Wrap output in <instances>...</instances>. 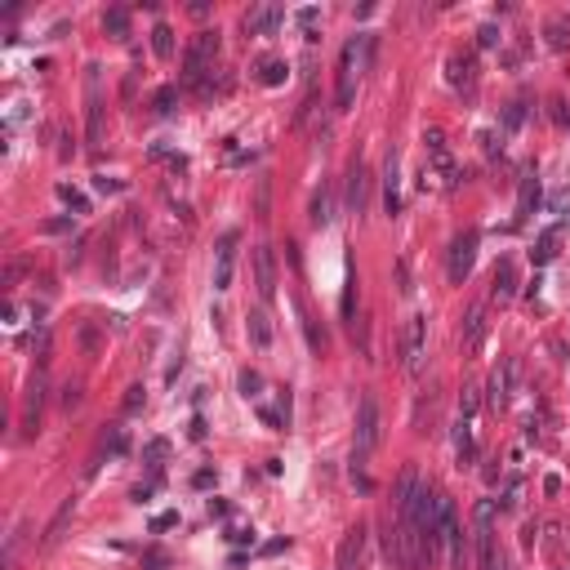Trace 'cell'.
Instances as JSON below:
<instances>
[{"mask_svg":"<svg viewBox=\"0 0 570 570\" xmlns=\"http://www.w3.org/2000/svg\"><path fill=\"white\" fill-rule=\"evenodd\" d=\"M379 436H383L379 397L366 392V397H361V406H357V450H352V464H357V468H361V459H366L374 446H379Z\"/></svg>","mask_w":570,"mask_h":570,"instance_id":"6da1fadb","label":"cell"},{"mask_svg":"<svg viewBox=\"0 0 570 570\" xmlns=\"http://www.w3.org/2000/svg\"><path fill=\"white\" fill-rule=\"evenodd\" d=\"M99 63L85 67V138H90V148L103 138V80H99Z\"/></svg>","mask_w":570,"mask_h":570,"instance_id":"7a4b0ae2","label":"cell"},{"mask_svg":"<svg viewBox=\"0 0 570 570\" xmlns=\"http://www.w3.org/2000/svg\"><path fill=\"white\" fill-rule=\"evenodd\" d=\"M477 245H481V232H472V227L450 241V263H446V268H450V281H455V285L468 281L472 263H477Z\"/></svg>","mask_w":570,"mask_h":570,"instance_id":"3957f363","label":"cell"},{"mask_svg":"<svg viewBox=\"0 0 570 570\" xmlns=\"http://www.w3.org/2000/svg\"><path fill=\"white\" fill-rule=\"evenodd\" d=\"M423 352H428V312H415V317L406 321L401 366H406V370H419V366H423Z\"/></svg>","mask_w":570,"mask_h":570,"instance_id":"277c9868","label":"cell"},{"mask_svg":"<svg viewBox=\"0 0 570 570\" xmlns=\"http://www.w3.org/2000/svg\"><path fill=\"white\" fill-rule=\"evenodd\" d=\"M517 379H521V361H517V357H508L504 366L490 374V387H486V401H490V410H504L508 401H513V387H517Z\"/></svg>","mask_w":570,"mask_h":570,"instance_id":"5b68a950","label":"cell"},{"mask_svg":"<svg viewBox=\"0 0 570 570\" xmlns=\"http://www.w3.org/2000/svg\"><path fill=\"white\" fill-rule=\"evenodd\" d=\"M236 245H241V236H236V232H223V236H218V250H214V290H232Z\"/></svg>","mask_w":570,"mask_h":570,"instance_id":"8992f818","label":"cell"},{"mask_svg":"<svg viewBox=\"0 0 570 570\" xmlns=\"http://www.w3.org/2000/svg\"><path fill=\"white\" fill-rule=\"evenodd\" d=\"M254 290H259L263 303L276 294V254H272V245L254 250Z\"/></svg>","mask_w":570,"mask_h":570,"instance_id":"52a82bcc","label":"cell"},{"mask_svg":"<svg viewBox=\"0 0 570 570\" xmlns=\"http://www.w3.org/2000/svg\"><path fill=\"white\" fill-rule=\"evenodd\" d=\"M366 197H370V169L357 156V161L348 165V210L361 214V210H366Z\"/></svg>","mask_w":570,"mask_h":570,"instance_id":"ba28073f","label":"cell"},{"mask_svg":"<svg viewBox=\"0 0 570 570\" xmlns=\"http://www.w3.org/2000/svg\"><path fill=\"white\" fill-rule=\"evenodd\" d=\"M281 22H285V9L259 5V9H250V14H245V31H250V36H272Z\"/></svg>","mask_w":570,"mask_h":570,"instance_id":"9c48e42d","label":"cell"},{"mask_svg":"<svg viewBox=\"0 0 570 570\" xmlns=\"http://www.w3.org/2000/svg\"><path fill=\"white\" fill-rule=\"evenodd\" d=\"M361 553H366V526H352V530L343 535V543H339V562H334V570H357Z\"/></svg>","mask_w":570,"mask_h":570,"instance_id":"30bf717a","label":"cell"},{"mask_svg":"<svg viewBox=\"0 0 570 570\" xmlns=\"http://www.w3.org/2000/svg\"><path fill=\"white\" fill-rule=\"evenodd\" d=\"M397 169H401V156H397V148L387 152V161H383V210L387 214H401V192H397Z\"/></svg>","mask_w":570,"mask_h":570,"instance_id":"8fae6325","label":"cell"},{"mask_svg":"<svg viewBox=\"0 0 570 570\" xmlns=\"http://www.w3.org/2000/svg\"><path fill=\"white\" fill-rule=\"evenodd\" d=\"M490 294L499 299V303H508L517 294V263L513 259H499L494 263V285H490Z\"/></svg>","mask_w":570,"mask_h":570,"instance_id":"7c38bea8","label":"cell"},{"mask_svg":"<svg viewBox=\"0 0 570 570\" xmlns=\"http://www.w3.org/2000/svg\"><path fill=\"white\" fill-rule=\"evenodd\" d=\"M308 218H312V227H325L334 218V183H321L317 192H312V210H308Z\"/></svg>","mask_w":570,"mask_h":570,"instance_id":"4fadbf2b","label":"cell"},{"mask_svg":"<svg viewBox=\"0 0 570 570\" xmlns=\"http://www.w3.org/2000/svg\"><path fill=\"white\" fill-rule=\"evenodd\" d=\"M245 334H250V343L254 348H272V321H268V312H250L245 317Z\"/></svg>","mask_w":570,"mask_h":570,"instance_id":"5bb4252c","label":"cell"},{"mask_svg":"<svg viewBox=\"0 0 570 570\" xmlns=\"http://www.w3.org/2000/svg\"><path fill=\"white\" fill-rule=\"evenodd\" d=\"M535 201H539V178H535V169H526L521 174V197H517V218H526L535 210Z\"/></svg>","mask_w":570,"mask_h":570,"instance_id":"9a60e30c","label":"cell"},{"mask_svg":"<svg viewBox=\"0 0 570 570\" xmlns=\"http://www.w3.org/2000/svg\"><path fill=\"white\" fill-rule=\"evenodd\" d=\"M481 334H486V308H472L464 317V348H481Z\"/></svg>","mask_w":570,"mask_h":570,"instance_id":"2e32d148","label":"cell"},{"mask_svg":"<svg viewBox=\"0 0 570 570\" xmlns=\"http://www.w3.org/2000/svg\"><path fill=\"white\" fill-rule=\"evenodd\" d=\"M446 67H450V85H455V90H472V80H477V76H472V58L468 54H455Z\"/></svg>","mask_w":570,"mask_h":570,"instance_id":"e0dca14e","label":"cell"},{"mask_svg":"<svg viewBox=\"0 0 570 570\" xmlns=\"http://www.w3.org/2000/svg\"><path fill=\"white\" fill-rule=\"evenodd\" d=\"M41 406H45V379L36 374V379L27 383V397H22V415H27V423L41 419Z\"/></svg>","mask_w":570,"mask_h":570,"instance_id":"ac0fdd59","label":"cell"},{"mask_svg":"<svg viewBox=\"0 0 570 570\" xmlns=\"http://www.w3.org/2000/svg\"><path fill=\"white\" fill-rule=\"evenodd\" d=\"M152 54L156 58H174V27H169V22H156L152 27Z\"/></svg>","mask_w":570,"mask_h":570,"instance_id":"d6986e66","label":"cell"},{"mask_svg":"<svg viewBox=\"0 0 570 570\" xmlns=\"http://www.w3.org/2000/svg\"><path fill=\"white\" fill-rule=\"evenodd\" d=\"M455 455H459V464H472V459H477V446H472L468 419H459V423H455Z\"/></svg>","mask_w":570,"mask_h":570,"instance_id":"ffe728a7","label":"cell"},{"mask_svg":"<svg viewBox=\"0 0 570 570\" xmlns=\"http://www.w3.org/2000/svg\"><path fill=\"white\" fill-rule=\"evenodd\" d=\"M254 214L259 218L272 214V178L268 174H259V183H254Z\"/></svg>","mask_w":570,"mask_h":570,"instance_id":"44dd1931","label":"cell"},{"mask_svg":"<svg viewBox=\"0 0 570 570\" xmlns=\"http://www.w3.org/2000/svg\"><path fill=\"white\" fill-rule=\"evenodd\" d=\"M285 76H290V67L281 63V58H263L259 63V80L263 85H285Z\"/></svg>","mask_w":570,"mask_h":570,"instance_id":"7402d4cb","label":"cell"},{"mask_svg":"<svg viewBox=\"0 0 570 570\" xmlns=\"http://www.w3.org/2000/svg\"><path fill=\"white\" fill-rule=\"evenodd\" d=\"M548 45L553 50H566L570 45V18H553L548 22Z\"/></svg>","mask_w":570,"mask_h":570,"instance_id":"603a6c76","label":"cell"},{"mask_svg":"<svg viewBox=\"0 0 570 570\" xmlns=\"http://www.w3.org/2000/svg\"><path fill=\"white\" fill-rule=\"evenodd\" d=\"M103 27L112 31V36H125V31H129V14H125V9H107V14H103Z\"/></svg>","mask_w":570,"mask_h":570,"instance_id":"cb8c5ba5","label":"cell"},{"mask_svg":"<svg viewBox=\"0 0 570 570\" xmlns=\"http://www.w3.org/2000/svg\"><path fill=\"white\" fill-rule=\"evenodd\" d=\"M553 254H557V227H553V232H543V236H539V245H535V263H548Z\"/></svg>","mask_w":570,"mask_h":570,"instance_id":"d4e9b609","label":"cell"},{"mask_svg":"<svg viewBox=\"0 0 570 570\" xmlns=\"http://www.w3.org/2000/svg\"><path fill=\"white\" fill-rule=\"evenodd\" d=\"M58 201H63V205H71V210H90V205H85V197H80V192L76 187H71V183H58Z\"/></svg>","mask_w":570,"mask_h":570,"instance_id":"484cf974","label":"cell"},{"mask_svg":"<svg viewBox=\"0 0 570 570\" xmlns=\"http://www.w3.org/2000/svg\"><path fill=\"white\" fill-rule=\"evenodd\" d=\"M477 406H481L477 387H464V397H459V419H472V415H477Z\"/></svg>","mask_w":570,"mask_h":570,"instance_id":"4316f807","label":"cell"},{"mask_svg":"<svg viewBox=\"0 0 570 570\" xmlns=\"http://www.w3.org/2000/svg\"><path fill=\"white\" fill-rule=\"evenodd\" d=\"M143 401H148V392H143V387L134 383V387L125 392V401H120V410H125V415H138V410H143Z\"/></svg>","mask_w":570,"mask_h":570,"instance_id":"83f0119b","label":"cell"},{"mask_svg":"<svg viewBox=\"0 0 570 570\" xmlns=\"http://www.w3.org/2000/svg\"><path fill=\"white\" fill-rule=\"evenodd\" d=\"M521 120H526V103H513L504 112V134H513V129H521Z\"/></svg>","mask_w":570,"mask_h":570,"instance_id":"f1b7e54d","label":"cell"},{"mask_svg":"<svg viewBox=\"0 0 570 570\" xmlns=\"http://www.w3.org/2000/svg\"><path fill=\"white\" fill-rule=\"evenodd\" d=\"M165 455H169V441H165V436H156V441L143 446V459H148V464H161Z\"/></svg>","mask_w":570,"mask_h":570,"instance_id":"f546056e","label":"cell"},{"mask_svg":"<svg viewBox=\"0 0 570 570\" xmlns=\"http://www.w3.org/2000/svg\"><path fill=\"white\" fill-rule=\"evenodd\" d=\"M67 517H71V499L58 508V517L50 521V530H45V543H54V539H58V530H63V521H67Z\"/></svg>","mask_w":570,"mask_h":570,"instance_id":"4dcf8cb0","label":"cell"},{"mask_svg":"<svg viewBox=\"0 0 570 570\" xmlns=\"http://www.w3.org/2000/svg\"><path fill=\"white\" fill-rule=\"evenodd\" d=\"M174 103H178V90H174V85H165V90L161 94H156V112H174Z\"/></svg>","mask_w":570,"mask_h":570,"instance_id":"1f68e13d","label":"cell"},{"mask_svg":"<svg viewBox=\"0 0 570 570\" xmlns=\"http://www.w3.org/2000/svg\"><path fill=\"white\" fill-rule=\"evenodd\" d=\"M107 450H112V455H125V450H129V436H125V428H112V436H107Z\"/></svg>","mask_w":570,"mask_h":570,"instance_id":"d6a6232c","label":"cell"},{"mask_svg":"<svg viewBox=\"0 0 570 570\" xmlns=\"http://www.w3.org/2000/svg\"><path fill=\"white\" fill-rule=\"evenodd\" d=\"M477 45H481V50H494V45H499V27H494V22H486V27L477 31Z\"/></svg>","mask_w":570,"mask_h":570,"instance_id":"836d02e7","label":"cell"},{"mask_svg":"<svg viewBox=\"0 0 570 570\" xmlns=\"http://www.w3.org/2000/svg\"><path fill=\"white\" fill-rule=\"evenodd\" d=\"M423 148H428V156L432 152H446V134H441V129H423Z\"/></svg>","mask_w":570,"mask_h":570,"instance_id":"e575fe53","label":"cell"},{"mask_svg":"<svg viewBox=\"0 0 570 570\" xmlns=\"http://www.w3.org/2000/svg\"><path fill=\"white\" fill-rule=\"evenodd\" d=\"M259 387H263L259 370H245V374H241V392H245V397H259Z\"/></svg>","mask_w":570,"mask_h":570,"instance_id":"d590c367","label":"cell"},{"mask_svg":"<svg viewBox=\"0 0 570 570\" xmlns=\"http://www.w3.org/2000/svg\"><path fill=\"white\" fill-rule=\"evenodd\" d=\"M125 183H120V178H107V174H94V192H107V197H112V192H120Z\"/></svg>","mask_w":570,"mask_h":570,"instance_id":"8d00e7d4","label":"cell"},{"mask_svg":"<svg viewBox=\"0 0 570 570\" xmlns=\"http://www.w3.org/2000/svg\"><path fill=\"white\" fill-rule=\"evenodd\" d=\"M481 148H486V156H494V152L504 148V129H499V134H494V129H486V134H481Z\"/></svg>","mask_w":570,"mask_h":570,"instance_id":"74e56055","label":"cell"},{"mask_svg":"<svg viewBox=\"0 0 570 570\" xmlns=\"http://www.w3.org/2000/svg\"><path fill=\"white\" fill-rule=\"evenodd\" d=\"M294 18H299V27H308V31H312V27H317V18H321V9H317V5H308V9H299Z\"/></svg>","mask_w":570,"mask_h":570,"instance_id":"f35d334b","label":"cell"},{"mask_svg":"<svg viewBox=\"0 0 570 570\" xmlns=\"http://www.w3.org/2000/svg\"><path fill=\"white\" fill-rule=\"evenodd\" d=\"M490 521H494V504L481 499V504H477V526H490Z\"/></svg>","mask_w":570,"mask_h":570,"instance_id":"ab89813d","label":"cell"},{"mask_svg":"<svg viewBox=\"0 0 570 570\" xmlns=\"http://www.w3.org/2000/svg\"><path fill=\"white\" fill-rule=\"evenodd\" d=\"M397 276H401V294H410V290H415V285H410V263H406V259L397 263Z\"/></svg>","mask_w":570,"mask_h":570,"instance_id":"60d3db41","label":"cell"},{"mask_svg":"<svg viewBox=\"0 0 570 570\" xmlns=\"http://www.w3.org/2000/svg\"><path fill=\"white\" fill-rule=\"evenodd\" d=\"M535 530H539L535 521H526V526H521V543H526V548H535Z\"/></svg>","mask_w":570,"mask_h":570,"instance_id":"b9f144b4","label":"cell"},{"mask_svg":"<svg viewBox=\"0 0 570 570\" xmlns=\"http://www.w3.org/2000/svg\"><path fill=\"white\" fill-rule=\"evenodd\" d=\"M174 521H178L174 513H161V517H156V521H152V530H169V526H174Z\"/></svg>","mask_w":570,"mask_h":570,"instance_id":"7bdbcfd3","label":"cell"},{"mask_svg":"<svg viewBox=\"0 0 570 570\" xmlns=\"http://www.w3.org/2000/svg\"><path fill=\"white\" fill-rule=\"evenodd\" d=\"M227 539L232 543H254V530H227Z\"/></svg>","mask_w":570,"mask_h":570,"instance_id":"ee69618b","label":"cell"},{"mask_svg":"<svg viewBox=\"0 0 570 570\" xmlns=\"http://www.w3.org/2000/svg\"><path fill=\"white\" fill-rule=\"evenodd\" d=\"M210 481H214V472H210V468H201L197 477H192V486H201V490H205V486H210Z\"/></svg>","mask_w":570,"mask_h":570,"instance_id":"f6af8a7d","label":"cell"},{"mask_svg":"<svg viewBox=\"0 0 570 570\" xmlns=\"http://www.w3.org/2000/svg\"><path fill=\"white\" fill-rule=\"evenodd\" d=\"M276 553H285V539H272V543H263V557H276Z\"/></svg>","mask_w":570,"mask_h":570,"instance_id":"bcb514c9","label":"cell"},{"mask_svg":"<svg viewBox=\"0 0 570 570\" xmlns=\"http://www.w3.org/2000/svg\"><path fill=\"white\" fill-rule=\"evenodd\" d=\"M494 570H513V566H508V562H504V557H499V566H494Z\"/></svg>","mask_w":570,"mask_h":570,"instance_id":"7dc6e473","label":"cell"},{"mask_svg":"<svg viewBox=\"0 0 570 570\" xmlns=\"http://www.w3.org/2000/svg\"><path fill=\"white\" fill-rule=\"evenodd\" d=\"M566 120H570V112H566Z\"/></svg>","mask_w":570,"mask_h":570,"instance_id":"c3c4849f","label":"cell"},{"mask_svg":"<svg viewBox=\"0 0 570 570\" xmlns=\"http://www.w3.org/2000/svg\"><path fill=\"white\" fill-rule=\"evenodd\" d=\"M557 570H562V566H557Z\"/></svg>","mask_w":570,"mask_h":570,"instance_id":"681fc988","label":"cell"}]
</instances>
